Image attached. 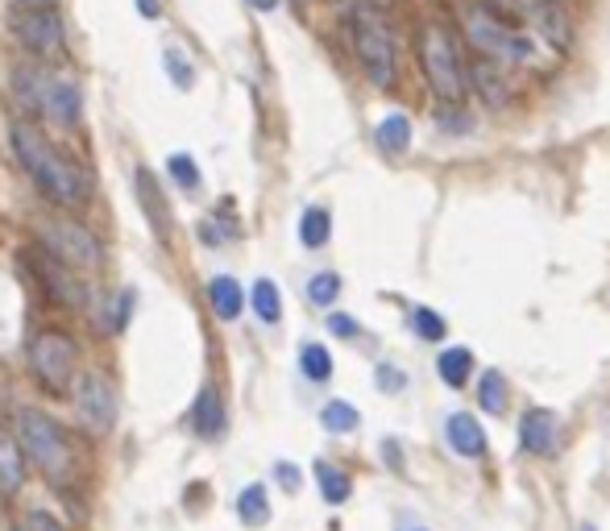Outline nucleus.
Returning <instances> with one entry per match:
<instances>
[{"instance_id":"nucleus-1","label":"nucleus","mask_w":610,"mask_h":531,"mask_svg":"<svg viewBox=\"0 0 610 531\" xmlns=\"http://www.w3.org/2000/svg\"><path fill=\"white\" fill-rule=\"evenodd\" d=\"M13 150H17V162L25 166V175H30L54 204H67V208L88 204V195H92L88 175H83L71 158L54 154L34 129L17 125V129H13Z\"/></svg>"},{"instance_id":"nucleus-2","label":"nucleus","mask_w":610,"mask_h":531,"mask_svg":"<svg viewBox=\"0 0 610 531\" xmlns=\"http://www.w3.org/2000/svg\"><path fill=\"white\" fill-rule=\"evenodd\" d=\"M345 21H349V38H353L357 63H362L366 79L374 88H391L399 67H395V34H391V25H386V17L370 5V0H349Z\"/></svg>"},{"instance_id":"nucleus-3","label":"nucleus","mask_w":610,"mask_h":531,"mask_svg":"<svg viewBox=\"0 0 610 531\" xmlns=\"http://www.w3.org/2000/svg\"><path fill=\"white\" fill-rule=\"evenodd\" d=\"M17 436L25 444V453L34 457V465H42L54 482L71 473V449H67V436H63L54 415H46L38 407H21L17 411Z\"/></svg>"},{"instance_id":"nucleus-4","label":"nucleus","mask_w":610,"mask_h":531,"mask_svg":"<svg viewBox=\"0 0 610 531\" xmlns=\"http://www.w3.org/2000/svg\"><path fill=\"white\" fill-rule=\"evenodd\" d=\"M420 67H424V75L432 83V92L445 100L449 108H461L469 79L461 71V59H457L449 34L440 30V25H424V30H420Z\"/></svg>"},{"instance_id":"nucleus-5","label":"nucleus","mask_w":610,"mask_h":531,"mask_svg":"<svg viewBox=\"0 0 610 531\" xmlns=\"http://www.w3.org/2000/svg\"><path fill=\"white\" fill-rule=\"evenodd\" d=\"M461 25H465V34H469V46L474 50H482L486 59H494V63H503V67H511V63H528L532 54H536V46L523 38V34H511L503 21H498L494 13H486L482 5H461Z\"/></svg>"},{"instance_id":"nucleus-6","label":"nucleus","mask_w":610,"mask_h":531,"mask_svg":"<svg viewBox=\"0 0 610 531\" xmlns=\"http://www.w3.org/2000/svg\"><path fill=\"white\" fill-rule=\"evenodd\" d=\"M17 92H21V104L38 108V113H46L50 121L59 125H75L79 121V88L75 83H63V79H50V75H34V71H21L17 75Z\"/></svg>"},{"instance_id":"nucleus-7","label":"nucleus","mask_w":610,"mask_h":531,"mask_svg":"<svg viewBox=\"0 0 610 531\" xmlns=\"http://www.w3.org/2000/svg\"><path fill=\"white\" fill-rule=\"evenodd\" d=\"M75 357H79V349H75L71 337H63V332H42V337H34V345H30V366H34V374L46 390H63L71 382Z\"/></svg>"},{"instance_id":"nucleus-8","label":"nucleus","mask_w":610,"mask_h":531,"mask_svg":"<svg viewBox=\"0 0 610 531\" xmlns=\"http://www.w3.org/2000/svg\"><path fill=\"white\" fill-rule=\"evenodd\" d=\"M75 407H79V419L88 424L92 432H108L117 419V390L104 374L88 370L75 378Z\"/></svg>"},{"instance_id":"nucleus-9","label":"nucleus","mask_w":610,"mask_h":531,"mask_svg":"<svg viewBox=\"0 0 610 531\" xmlns=\"http://www.w3.org/2000/svg\"><path fill=\"white\" fill-rule=\"evenodd\" d=\"M13 34L25 50L34 54H54L63 50L67 34H63V17L54 5H42V9H17L13 13Z\"/></svg>"},{"instance_id":"nucleus-10","label":"nucleus","mask_w":610,"mask_h":531,"mask_svg":"<svg viewBox=\"0 0 610 531\" xmlns=\"http://www.w3.org/2000/svg\"><path fill=\"white\" fill-rule=\"evenodd\" d=\"M46 245H50V254L75 266V270H96L100 266V241L88 233V229H79V225H50L42 229Z\"/></svg>"},{"instance_id":"nucleus-11","label":"nucleus","mask_w":610,"mask_h":531,"mask_svg":"<svg viewBox=\"0 0 610 531\" xmlns=\"http://www.w3.org/2000/svg\"><path fill=\"white\" fill-rule=\"evenodd\" d=\"M519 444H523V453H532V457H557V449H561L557 415L544 411V407L523 411V419H519Z\"/></svg>"},{"instance_id":"nucleus-12","label":"nucleus","mask_w":610,"mask_h":531,"mask_svg":"<svg viewBox=\"0 0 610 531\" xmlns=\"http://www.w3.org/2000/svg\"><path fill=\"white\" fill-rule=\"evenodd\" d=\"M445 444L461 461L486 457V428H482V419H474V411H453L445 419Z\"/></svg>"},{"instance_id":"nucleus-13","label":"nucleus","mask_w":610,"mask_h":531,"mask_svg":"<svg viewBox=\"0 0 610 531\" xmlns=\"http://www.w3.org/2000/svg\"><path fill=\"white\" fill-rule=\"evenodd\" d=\"M34 274L46 283L50 299H63V303H79L83 299V287L67 274V262H59L54 254H34Z\"/></svg>"},{"instance_id":"nucleus-14","label":"nucleus","mask_w":610,"mask_h":531,"mask_svg":"<svg viewBox=\"0 0 610 531\" xmlns=\"http://www.w3.org/2000/svg\"><path fill=\"white\" fill-rule=\"evenodd\" d=\"M523 17H528L536 30L557 46V50H565L569 46V21H565V13L552 5V0H528V9H523Z\"/></svg>"},{"instance_id":"nucleus-15","label":"nucleus","mask_w":610,"mask_h":531,"mask_svg":"<svg viewBox=\"0 0 610 531\" xmlns=\"http://www.w3.org/2000/svg\"><path fill=\"white\" fill-rule=\"evenodd\" d=\"M474 88H478V96H482L490 108H503L507 96H511V88H507V67L494 63V59L474 63Z\"/></svg>"},{"instance_id":"nucleus-16","label":"nucleus","mask_w":610,"mask_h":531,"mask_svg":"<svg viewBox=\"0 0 610 531\" xmlns=\"http://www.w3.org/2000/svg\"><path fill=\"white\" fill-rule=\"evenodd\" d=\"M191 424H196V432L200 436H220L225 432V403H220V395L212 386H204L200 390V399H196V407H191Z\"/></svg>"},{"instance_id":"nucleus-17","label":"nucleus","mask_w":610,"mask_h":531,"mask_svg":"<svg viewBox=\"0 0 610 531\" xmlns=\"http://www.w3.org/2000/svg\"><path fill=\"white\" fill-rule=\"evenodd\" d=\"M208 303H212V312H216L220 320H237L241 307H245V295H241V287H237V278L216 274L212 283H208Z\"/></svg>"},{"instance_id":"nucleus-18","label":"nucleus","mask_w":610,"mask_h":531,"mask_svg":"<svg viewBox=\"0 0 610 531\" xmlns=\"http://www.w3.org/2000/svg\"><path fill=\"white\" fill-rule=\"evenodd\" d=\"M374 142H378V150H382V154H391V158L407 154V150H411V121H407L403 113L382 117V121H378V129H374Z\"/></svg>"},{"instance_id":"nucleus-19","label":"nucleus","mask_w":610,"mask_h":531,"mask_svg":"<svg viewBox=\"0 0 610 531\" xmlns=\"http://www.w3.org/2000/svg\"><path fill=\"white\" fill-rule=\"evenodd\" d=\"M436 374H440V382L445 386H453V390H461L469 378H474V353L469 349H445L436 357Z\"/></svg>"},{"instance_id":"nucleus-20","label":"nucleus","mask_w":610,"mask_h":531,"mask_svg":"<svg viewBox=\"0 0 610 531\" xmlns=\"http://www.w3.org/2000/svg\"><path fill=\"white\" fill-rule=\"evenodd\" d=\"M507 403H511V382H507V374L486 370L478 378V407L486 415H507Z\"/></svg>"},{"instance_id":"nucleus-21","label":"nucleus","mask_w":610,"mask_h":531,"mask_svg":"<svg viewBox=\"0 0 610 531\" xmlns=\"http://www.w3.org/2000/svg\"><path fill=\"white\" fill-rule=\"evenodd\" d=\"M316 482H320V494H324L328 507H341V502H349V494H353L349 473H341L332 461H316Z\"/></svg>"},{"instance_id":"nucleus-22","label":"nucleus","mask_w":610,"mask_h":531,"mask_svg":"<svg viewBox=\"0 0 610 531\" xmlns=\"http://www.w3.org/2000/svg\"><path fill=\"white\" fill-rule=\"evenodd\" d=\"M320 424H324V432H332V436H349V432L362 428V411H357L353 403H345V399H332V403H324V411H320Z\"/></svg>"},{"instance_id":"nucleus-23","label":"nucleus","mask_w":610,"mask_h":531,"mask_svg":"<svg viewBox=\"0 0 610 531\" xmlns=\"http://www.w3.org/2000/svg\"><path fill=\"white\" fill-rule=\"evenodd\" d=\"M25 478V453L17 449V440L9 432H0V486L17 490Z\"/></svg>"},{"instance_id":"nucleus-24","label":"nucleus","mask_w":610,"mask_h":531,"mask_svg":"<svg viewBox=\"0 0 610 531\" xmlns=\"http://www.w3.org/2000/svg\"><path fill=\"white\" fill-rule=\"evenodd\" d=\"M249 303H254V312H258L262 324H279L283 320V295H279V287H274L270 278H258L254 291H249Z\"/></svg>"},{"instance_id":"nucleus-25","label":"nucleus","mask_w":610,"mask_h":531,"mask_svg":"<svg viewBox=\"0 0 610 531\" xmlns=\"http://www.w3.org/2000/svg\"><path fill=\"white\" fill-rule=\"evenodd\" d=\"M328 237H332V212L328 208H308L299 216V241L308 249L328 245Z\"/></svg>"},{"instance_id":"nucleus-26","label":"nucleus","mask_w":610,"mask_h":531,"mask_svg":"<svg viewBox=\"0 0 610 531\" xmlns=\"http://www.w3.org/2000/svg\"><path fill=\"white\" fill-rule=\"evenodd\" d=\"M411 332H415L420 341L436 345V341H445V337H449V324H445V316H440V312H432V307L415 303V307H411Z\"/></svg>"},{"instance_id":"nucleus-27","label":"nucleus","mask_w":610,"mask_h":531,"mask_svg":"<svg viewBox=\"0 0 610 531\" xmlns=\"http://www.w3.org/2000/svg\"><path fill=\"white\" fill-rule=\"evenodd\" d=\"M237 515L245 527H262L270 519V498H266V486H245L241 498H237Z\"/></svg>"},{"instance_id":"nucleus-28","label":"nucleus","mask_w":610,"mask_h":531,"mask_svg":"<svg viewBox=\"0 0 610 531\" xmlns=\"http://www.w3.org/2000/svg\"><path fill=\"white\" fill-rule=\"evenodd\" d=\"M299 370H303L308 382H328L332 378V353L324 345H316V341L299 345Z\"/></svg>"},{"instance_id":"nucleus-29","label":"nucleus","mask_w":610,"mask_h":531,"mask_svg":"<svg viewBox=\"0 0 610 531\" xmlns=\"http://www.w3.org/2000/svg\"><path fill=\"white\" fill-rule=\"evenodd\" d=\"M337 299H341V274H332V270L312 274V283H308V303H316V307H332Z\"/></svg>"},{"instance_id":"nucleus-30","label":"nucleus","mask_w":610,"mask_h":531,"mask_svg":"<svg viewBox=\"0 0 610 531\" xmlns=\"http://www.w3.org/2000/svg\"><path fill=\"white\" fill-rule=\"evenodd\" d=\"M166 171H171V179H175L183 191H196V187H200V166H196V158L175 154L171 162H166Z\"/></svg>"},{"instance_id":"nucleus-31","label":"nucleus","mask_w":610,"mask_h":531,"mask_svg":"<svg viewBox=\"0 0 610 531\" xmlns=\"http://www.w3.org/2000/svg\"><path fill=\"white\" fill-rule=\"evenodd\" d=\"M374 386L382 390V395H403V390H407V374L395 366V361H382V366H374Z\"/></svg>"},{"instance_id":"nucleus-32","label":"nucleus","mask_w":610,"mask_h":531,"mask_svg":"<svg viewBox=\"0 0 610 531\" xmlns=\"http://www.w3.org/2000/svg\"><path fill=\"white\" fill-rule=\"evenodd\" d=\"M166 75H171L175 88H183V92L191 88V71H187V59L179 50H166Z\"/></svg>"},{"instance_id":"nucleus-33","label":"nucleus","mask_w":610,"mask_h":531,"mask_svg":"<svg viewBox=\"0 0 610 531\" xmlns=\"http://www.w3.org/2000/svg\"><path fill=\"white\" fill-rule=\"evenodd\" d=\"M328 332H332V337H341V341H357V332H362V324H357L353 316L332 312V316H328Z\"/></svg>"},{"instance_id":"nucleus-34","label":"nucleus","mask_w":610,"mask_h":531,"mask_svg":"<svg viewBox=\"0 0 610 531\" xmlns=\"http://www.w3.org/2000/svg\"><path fill=\"white\" fill-rule=\"evenodd\" d=\"M436 125H440V129H449L453 137H457V133H469V129H474V121H469L465 113H457V108H449L445 117H436Z\"/></svg>"},{"instance_id":"nucleus-35","label":"nucleus","mask_w":610,"mask_h":531,"mask_svg":"<svg viewBox=\"0 0 610 531\" xmlns=\"http://www.w3.org/2000/svg\"><path fill=\"white\" fill-rule=\"evenodd\" d=\"M274 478H279L283 490H299V469H295L291 461H279V465H274Z\"/></svg>"},{"instance_id":"nucleus-36","label":"nucleus","mask_w":610,"mask_h":531,"mask_svg":"<svg viewBox=\"0 0 610 531\" xmlns=\"http://www.w3.org/2000/svg\"><path fill=\"white\" fill-rule=\"evenodd\" d=\"M21 531H63V527H59V519H50L46 511H34L30 519H25V527H21Z\"/></svg>"},{"instance_id":"nucleus-37","label":"nucleus","mask_w":610,"mask_h":531,"mask_svg":"<svg viewBox=\"0 0 610 531\" xmlns=\"http://www.w3.org/2000/svg\"><path fill=\"white\" fill-rule=\"evenodd\" d=\"M494 9H498V13H507V17H523V9H528V0H494Z\"/></svg>"},{"instance_id":"nucleus-38","label":"nucleus","mask_w":610,"mask_h":531,"mask_svg":"<svg viewBox=\"0 0 610 531\" xmlns=\"http://www.w3.org/2000/svg\"><path fill=\"white\" fill-rule=\"evenodd\" d=\"M382 453H386V461H391V469H403V461H399V444H395V440H386Z\"/></svg>"},{"instance_id":"nucleus-39","label":"nucleus","mask_w":610,"mask_h":531,"mask_svg":"<svg viewBox=\"0 0 610 531\" xmlns=\"http://www.w3.org/2000/svg\"><path fill=\"white\" fill-rule=\"evenodd\" d=\"M137 13H142V17H158L162 13V0H137Z\"/></svg>"},{"instance_id":"nucleus-40","label":"nucleus","mask_w":610,"mask_h":531,"mask_svg":"<svg viewBox=\"0 0 610 531\" xmlns=\"http://www.w3.org/2000/svg\"><path fill=\"white\" fill-rule=\"evenodd\" d=\"M249 5H254V9H262V13H270L274 5H279V0H249Z\"/></svg>"},{"instance_id":"nucleus-41","label":"nucleus","mask_w":610,"mask_h":531,"mask_svg":"<svg viewBox=\"0 0 610 531\" xmlns=\"http://www.w3.org/2000/svg\"><path fill=\"white\" fill-rule=\"evenodd\" d=\"M25 9H42V5H54V0H21Z\"/></svg>"},{"instance_id":"nucleus-42","label":"nucleus","mask_w":610,"mask_h":531,"mask_svg":"<svg viewBox=\"0 0 610 531\" xmlns=\"http://www.w3.org/2000/svg\"><path fill=\"white\" fill-rule=\"evenodd\" d=\"M399 531H428V527H424V523H403Z\"/></svg>"},{"instance_id":"nucleus-43","label":"nucleus","mask_w":610,"mask_h":531,"mask_svg":"<svg viewBox=\"0 0 610 531\" xmlns=\"http://www.w3.org/2000/svg\"><path fill=\"white\" fill-rule=\"evenodd\" d=\"M299 5H308V0H299Z\"/></svg>"}]
</instances>
